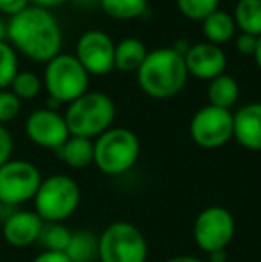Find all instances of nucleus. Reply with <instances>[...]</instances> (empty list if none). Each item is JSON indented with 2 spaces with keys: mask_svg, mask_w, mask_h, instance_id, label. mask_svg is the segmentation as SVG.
<instances>
[{
  "mask_svg": "<svg viewBox=\"0 0 261 262\" xmlns=\"http://www.w3.org/2000/svg\"><path fill=\"white\" fill-rule=\"evenodd\" d=\"M43 220L34 210H16L4 220V239L14 248H27L38 243Z\"/></svg>",
  "mask_w": 261,
  "mask_h": 262,
  "instance_id": "nucleus-14",
  "label": "nucleus"
},
{
  "mask_svg": "<svg viewBox=\"0 0 261 262\" xmlns=\"http://www.w3.org/2000/svg\"><path fill=\"white\" fill-rule=\"evenodd\" d=\"M65 253L70 262H95L98 259V237L86 230L73 232Z\"/></svg>",
  "mask_w": 261,
  "mask_h": 262,
  "instance_id": "nucleus-20",
  "label": "nucleus"
},
{
  "mask_svg": "<svg viewBox=\"0 0 261 262\" xmlns=\"http://www.w3.org/2000/svg\"><path fill=\"white\" fill-rule=\"evenodd\" d=\"M2 217H4V205L0 204V220H2Z\"/></svg>",
  "mask_w": 261,
  "mask_h": 262,
  "instance_id": "nucleus-38",
  "label": "nucleus"
},
{
  "mask_svg": "<svg viewBox=\"0 0 261 262\" xmlns=\"http://www.w3.org/2000/svg\"><path fill=\"white\" fill-rule=\"evenodd\" d=\"M72 232L63 223H45L39 232L38 245L43 246V252H66Z\"/></svg>",
  "mask_w": 261,
  "mask_h": 262,
  "instance_id": "nucleus-23",
  "label": "nucleus"
},
{
  "mask_svg": "<svg viewBox=\"0 0 261 262\" xmlns=\"http://www.w3.org/2000/svg\"><path fill=\"white\" fill-rule=\"evenodd\" d=\"M233 18L242 32L261 36V0H238Z\"/></svg>",
  "mask_w": 261,
  "mask_h": 262,
  "instance_id": "nucleus-21",
  "label": "nucleus"
},
{
  "mask_svg": "<svg viewBox=\"0 0 261 262\" xmlns=\"http://www.w3.org/2000/svg\"><path fill=\"white\" fill-rule=\"evenodd\" d=\"M167 262H204V260L197 259V257H192V255H177V257L168 259Z\"/></svg>",
  "mask_w": 261,
  "mask_h": 262,
  "instance_id": "nucleus-34",
  "label": "nucleus"
},
{
  "mask_svg": "<svg viewBox=\"0 0 261 262\" xmlns=\"http://www.w3.org/2000/svg\"><path fill=\"white\" fill-rule=\"evenodd\" d=\"M22 100L13 91L0 90V125L9 123L20 114Z\"/></svg>",
  "mask_w": 261,
  "mask_h": 262,
  "instance_id": "nucleus-27",
  "label": "nucleus"
},
{
  "mask_svg": "<svg viewBox=\"0 0 261 262\" xmlns=\"http://www.w3.org/2000/svg\"><path fill=\"white\" fill-rule=\"evenodd\" d=\"M233 138L244 148L261 152V102H252L233 114Z\"/></svg>",
  "mask_w": 261,
  "mask_h": 262,
  "instance_id": "nucleus-15",
  "label": "nucleus"
},
{
  "mask_svg": "<svg viewBox=\"0 0 261 262\" xmlns=\"http://www.w3.org/2000/svg\"><path fill=\"white\" fill-rule=\"evenodd\" d=\"M81 204V187L72 177L52 175L42 180L34 196V212L45 223H63Z\"/></svg>",
  "mask_w": 261,
  "mask_h": 262,
  "instance_id": "nucleus-5",
  "label": "nucleus"
},
{
  "mask_svg": "<svg viewBox=\"0 0 261 262\" xmlns=\"http://www.w3.org/2000/svg\"><path fill=\"white\" fill-rule=\"evenodd\" d=\"M138 84L145 95L157 100H167L181 93L188 79L185 55L172 47H159L149 50L143 64L136 72Z\"/></svg>",
  "mask_w": 261,
  "mask_h": 262,
  "instance_id": "nucleus-2",
  "label": "nucleus"
},
{
  "mask_svg": "<svg viewBox=\"0 0 261 262\" xmlns=\"http://www.w3.org/2000/svg\"><path fill=\"white\" fill-rule=\"evenodd\" d=\"M93 162L106 175H122L134 168L139 159V139L129 128L106 130L93 141Z\"/></svg>",
  "mask_w": 261,
  "mask_h": 262,
  "instance_id": "nucleus-4",
  "label": "nucleus"
},
{
  "mask_svg": "<svg viewBox=\"0 0 261 262\" xmlns=\"http://www.w3.org/2000/svg\"><path fill=\"white\" fill-rule=\"evenodd\" d=\"M72 2L83 9H93V7H101L102 0H72Z\"/></svg>",
  "mask_w": 261,
  "mask_h": 262,
  "instance_id": "nucleus-33",
  "label": "nucleus"
},
{
  "mask_svg": "<svg viewBox=\"0 0 261 262\" xmlns=\"http://www.w3.org/2000/svg\"><path fill=\"white\" fill-rule=\"evenodd\" d=\"M43 82L49 97L56 98L59 104H70L88 91L90 73L83 68L75 55L57 54L47 62Z\"/></svg>",
  "mask_w": 261,
  "mask_h": 262,
  "instance_id": "nucleus-7",
  "label": "nucleus"
},
{
  "mask_svg": "<svg viewBox=\"0 0 261 262\" xmlns=\"http://www.w3.org/2000/svg\"><path fill=\"white\" fill-rule=\"evenodd\" d=\"M11 154H13V136L4 125H0V166L11 161Z\"/></svg>",
  "mask_w": 261,
  "mask_h": 262,
  "instance_id": "nucleus-28",
  "label": "nucleus"
},
{
  "mask_svg": "<svg viewBox=\"0 0 261 262\" xmlns=\"http://www.w3.org/2000/svg\"><path fill=\"white\" fill-rule=\"evenodd\" d=\"M185 64L188 75L202 80H213L215 77L226 73L227 55L218 45L209 41L195 43L185 54Z\"/></svg>",
  "mask_w": 261,
  "mask_h": 262,
  "instance_id": "nucleus-13",
  "label": "nucleus"
},
{
  "mask_svg": "<svg viewBox=\"0 0 261 262\" xmlns=\"http://www.w3.org/2000/svg\"><path fill=\"white\" fill-rule=\"evenodd\" d=\"M254 61L258 64L259 72H261V36L258 38V47H256V52H254Z\"/></svg>",
  "mask_w": 261,
  "mask_h": 262,
  "instance_id": "nucleus-37",
  "label": "nucleus"
},
{
  "mask_svg": "<svg viewBox=\"0 0 261 262\" xmlns=\"http://www.w3.org/2000/svg\"><path fill=\"white\" fill-rule=\"evenodd\" d=\"M208 98L209 105L231 111V107L236 104L238 98H240V86H238L236 79L227 75V73H222V75L209 80Z\"/></svg>",
  "mask_w": 261,
  "mask_h": 262,
  "instance_id": "nucleus-19",
  "label": "nucleus"
},
{
  "mask_svg": "<svg viewBox=\"0 0 261 262\" xmlns=\"http://www.w3.org/2000/svg\"><path fill=\"white\" fill-rule=\"evenodd\" d=\"M7 39L32 61L49 62L61 54L63 32L49 9L27 6L7 21Z\"/></svg>",
  "mask_w": 261,
  "mask_h": 262,
  "instance_id": "nucleus-1",
  "label": "nucleus"
},
{
  "mask_svg": "<svg viewBox=\"0 0 261 262\" xmlns=\"http://www.w3.org/2000/svg\"><path fill=\"white\" fill-rule=\"evenodd\" d=\"M32 262H70L65 252H42Z\"/></svg>",
  "mask_w": 261,
  "mask_h": 262,
  "instance_id": "nucleus-31",
  "label": "nucleus"
},
{
  "mask_svg": "<svg viewBox=\"0 0 261 262\" xmlns=\"http://www.w3.org/2000/svg\"><path fill=\"white\" fill-rule=\"evenodd\" d=\"M116 116V105L102 91H86L83 97L70 102L65 113L70 136L97 139L109 130Z\"/></svg>",
  "mask_w": 261,
  "mask_h": 262,
  "instance_id": "nucleus-3",
  "label": "nucleus"
},
{
  "mask_svg": "<svg viewBox=\"0 0 261 262\" xmlns=\"http://www.w3.org/2000/svg\"><path fill=\"white\" fill-rule=\"evenodd\" d=\"M11 91L20 100H31L42 91V79L32 72H18L11 82Z\"/></svg>",
  "mask_w": 261,
  "mask_h": 262,
  "instance_id": "nucleus-24",
  "label": "nucleus"
},
{
  "mask_svg": "<svg viewBox=\"0 0 261 262\" xmlns=\"http://www.w3.org/2000/svg\"><path fill=\"white\" fill-rule=\"evenodd\" d=\"M70 168L73 169H83L93 162V139L79 138V136H70L66 143L61 148L56 150Z\"/></svg>",
  "mask_w": 261,
  "mask_h": 262,
  "instance_id": "nucleus-18",
  "label": "nucleus"
},
{
  "mask_svg": "<svg viewBox=\"0 0 261 262\" xmlns=\"http://www.w3.org/2000/svg\"><path fill=\"white\" fill-rule=\"evenodd\" d=\"M31 0H0V11L4 14H9V16H14L20 11H24L25 7L29 6Z\"/></svg>",
  "mask_w": 261,
  "mask_h": 262,
  "instance_id": "nucleus-30",
  "label": "nucleus"
},
{
  "mask_svg": "<svg viewBox=\"0 0 261 262\" xmlns=\"http://www.w3.org/2000/svg\"><path fill=\"white\" fill-rule=\"evenodd\" d=\"M202 32H204L206 39L213 45H224V43L231 41L236 32V24H234L233 14L227 11L216 9L208 18L202 20Z\"/></svg>",
  "mask_w": 261,
  "mask_h": 262,
  "instance_id": "nucleus-17",
  "label": "nucleus"
},
{
  "mask_svg": "<svg viewBox=\"0 0 261 262\" xmlns=\"http://www.w3.org/2000/svg\"><path fill=\"white\" fill-rule=\"evenodd\" d=\"M7 39V21L4 18H0V41Z\"/></svg>",
  "mask_w": 261,
  "mask_h": 262,
  "instance_id": "nucleus-36",
  "label": "nucleus"
},
{
  "mask_svg": "<svg viewBox=\"0 0 261 262\" xmlns=\"http://www.w3.org/2000/svg\"><path fill=\"white\" fill-rule=\"evenodd\" d=\"M208 257L211 262H226L227 259L226 252H213V253H208Z\"/></svg>",
  "mask_w": 261,
  "mask_h": 262,
  "instance_id": "nucleus-35",
  "label": "nucleus"
},
{
  "mask_svg": "<svg viewBox=\"0 0 261 262\" xmlns=\"http://www.w3.org/2000/svg\"><path fill=\"white\" fill-rule=\"evenodd\" d=\"M256 47H258V38H256V36L242 32L236 38V50L242 55H254Z\"/></svg>",
  "mask_w": 261,
  "mask_h": 262,
  "instance_id": "nucleus-29",
  "label": "nucleus"
},
{
  "mask_svg": "<svg viewBox=\"0 0 261 262\" xmlns=\"http://www.w3.org/2000/svg\"><path fill=\"white\" fill-rule=\"evenodd\" d=\"M42 180V173L32 162L11 159L0 166V204L11 207L34 200Z\"/></svg>",
  "mask_w": 261,
  "mask_h": 262,
  "instance_id": "nucleus-8",
  "label": "nucleus"
},
{
  "mask_svg": "<svg viewBox=\"0 0 261 262\" xmlns=\"http://www.w3.org/2000/svg\"><path fill=\"white\" fill-rule=\"evenodd\" d=\"M32 6H38V7H43V9H49V7H56V6H61L65 4L66 0H31Z\"/></svg>",
  "mask_w": 261,
  "mask_h": 262,
  "instance_id": "nucleus-32",
  "label": "nucleus"
},
{
  "mask_svg": "<svg viewBox=\"0 0 261 262\" xmlns=\"http://www.w3.org/2000/svg\"><path fill=\"white\" fill-rule=\"evenodd\" d=\"M177 7L186 18L202 21L218 9L220 0H175Z\"/></svg>",
  "mask_w": 261,
  "mask_h": 262,
  "instance_id": "nucleus-26",
  "label": "nucleus"
},
{
  "mask_svg": "<svg viewBox=\"0 0 261 262\" xmlns=\"http://www.w3.org/2000/svg\"><path fill=\"white\" fill-rule=\"evenodd\" d=\"M18 73L16 50L7 41H0V90L11 86L14 75Z\"/></svg>",
  "mask_w": 261,
  "mask_h": 262,
  "instance_id": "nucleus-25",
  "label": "nucleus"
},
{
  "mask_svg": "<svg viewBox=\"0 0 261 262\" xmlns=\"http://www.w3.org/2000/svg\"><path fill=\"white\" fill-rule=\"evenodd\" d=\"M147 257L145 235L129 221H115L98 235L101 262H147Z\"/></svg>",
  "mask_w": 261,
  "mask_h": 262,
  "instance_id": "nucleus-6",
  "label": "nucleus"
},
{
  "mask_svg": "<svg viewBox=\"0 0 261 262\" xmlns=\"http://www.w3.org/2000/svg\"><path fill=\"white\" fill-rule=\"evenodd\" d=\"M234 232L236 223L233 214L220 205L206 207L193 223V239L198 248L206 253L226 252L234 239Z\"/></svg>",
  "mask_w": 261,
  "mask_h": 262,
  "instance_id": "nucleus-9",
  "label": "nucleus"
},
{
  "mask_svg": "<svg viewBox=\"0 0 261 262\" xmlns=\"http://www.w3.org/2000/svg\"><path fill=\"white\" fill-rule=\"evenodd\" d=\"M25 132L34 145L43 148L57 150L70 138V130L66 127L65 116L52 109H38L29 114L25 121Z\"/></svg>",
  "mask_w": 261,
  "mask_h": 262,
  "instance_id": "nucleus-12",
  "label": "nucleus"
},
{
  "mask_svg": "<svg viewBox=\"0 0 261 262\" xmlns=\"http://www.w3.org/2000/svg\"><path fill=\"white\" fill-rule=\"evenodd\" d=\"M115 45L104 31H88L77 41L75 57L90 75H108L115 70Z\"/></svg>",
  "mask_w": 261,
  "mask_h": 262,
  "instance_id": "nucleus-11",
  "label": "nucleus"
},
{
  "mask_svg": "<svg viewBox=\"0 0 261 262\" xmlns=\"http://www.w3.org/2000/svg\"><path fill=\"white\" fill-rule=\"evenodd\" d=\"M233 113L215 105H204L190 121V136L200 148L215 150L233 139Z\"/></svg>",
  "mask_w": 261,
  "mask_h": 262,
  "instance_id": "nucleus-10",
  "label": "nucleus"
},
{
  "mask_svg": "<svg viewBox=\"0 0 261 262\" xmlns=\"http://www.w3.org/2000/svg\"><path fill=\"white\" fill-rule=\"evenodd\" d=\"M147 54V45L139 38H124L115 45V68L124 73H136Z\"/></svg>",
  "mask_w": 261,
  "mask_h": 262,
  "instance_id": "nucleus-16",
  "label": "nucleus"
},
{
  "mask_svg": "<svg viewBox=\"0 0 261 262\" xmlns=\"http://www.w3.org/2000/svg\"><path fill=\"white\" fill-rule=\"evenodd\" d=\"M101 9L116 20H134L147 13L149 0H102Z\"/></svg>",
  "mask_w": 261,
  "mask_h": 262,
  "instance_id": "nucleus-22",
  "label": "nucleus"
}]
</instances>
